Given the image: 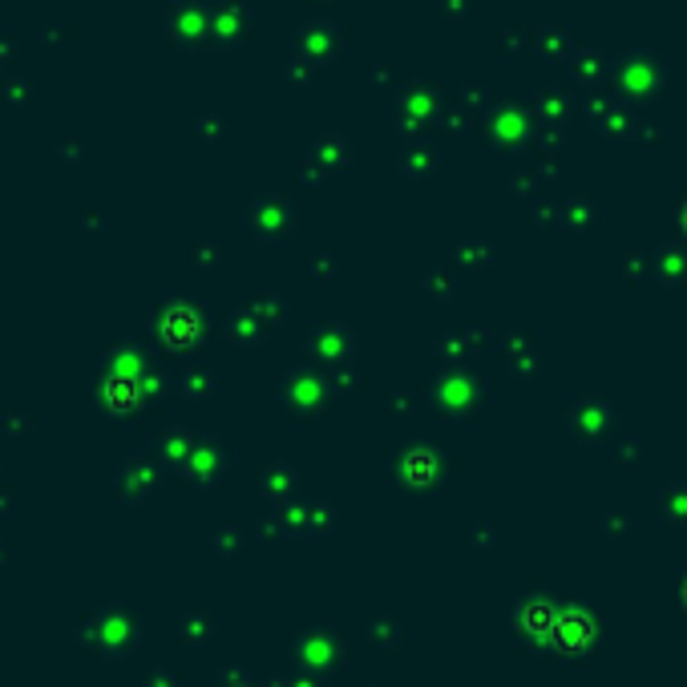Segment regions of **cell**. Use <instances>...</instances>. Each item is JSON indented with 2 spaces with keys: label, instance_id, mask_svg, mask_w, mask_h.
Here are the masks:
<instances>
[{
  "label": "cell",
  "instance_id": "7a4b0ae2",
  "mask_svg": "<svg viewBox=\"0 0 687 687\" xmlns=\"http://www.w3.org/2000/svg\"><path fill=\"white\" fill-rule=\"evenodd\" d=\"M603 69H607V53H603L599 45H586V49H578V53L570 57V73H574L582 85L599 81V77H603Z\"/></svg>",
  "mask_w": 687,
  "mask_h": 687
},
{
  "label": "cell",
  "instance_id": "3957f363",
  "mask_svg": "<svg viewBox=\"0 0 687 687\" xmlns=\"http://www.w3.org/2000/svg\"><path fill=\"white\" fill-rule=\"evenodd\" d=\"M595 118H599V126H607V130H615V134H623L635 118H631V106L623 102H611V97H603V102H595Z\"/></svg>",
  "mask_w": 687,
  "mask_h": 687
},
{
  "label": "cell",
  "instance_id": "5b68a950",
  "mask_svg": "<svg viewBox=\"0 0 687 687\" xmlns=\"http://www.w3.org/2000/svg\"><path fill=\"white\" fill-rule=\"evenodd\" d=\"M683 223H687V215H683Z\"/></svg>",
  "mask_w": 687,
  "mask_h": 687
},
{
  "label": "cell",
  "instance_id": "6da1fadb",
  "mask_svg": "<svg viewBox=\"0 0 687 687\" xmlns=\"http://www.w3.org/2000/svg\"><path fill=\"white\" fill-rule=\"evenodd\" d=\"M615 69H619V85H623L627 97H655L663 77H667V65H663L659 49H651V45L623 49Z\"/></svg>",
  "mask_w": 687,
  "mask_h": 687
},
{
  "label": "cell",
  "instance_id": "277c9868",
  "mask_svg": "<svg viewBox=\"0 0 687 687\" xmlns=\"http://www.w3.org/2000/svg\"><path fill=\"white\" fill-rule=\"evenodd\" d=\"M542 45H546V57H562V53L570 49V33H566L562 25H550V29L542 33Z\"/></svg>",
  "mask_w": 687,
  "mask_h": 687
}]
</instances>
